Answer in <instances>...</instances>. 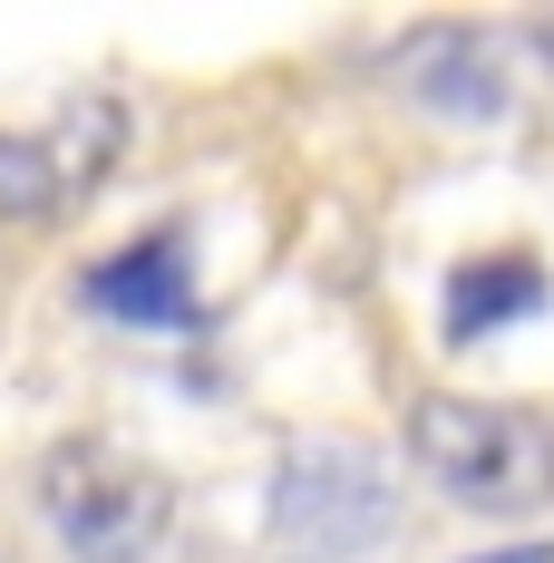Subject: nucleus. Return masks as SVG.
Here are the masks:
<instances>
[{"mask_svg":"<svg viewBox=\"0 0 554 563\" xmlns=\"http://www.w3.org/2000/svg\"><path fill=\"white\" fill-rule=\"evenodd\" d=\"M545 49H554V30H545Z\"/></svg>","mask_w":554,"mask_h":563,"instance_id":"obj_6","label":"nucleus"},{"mask_svg":"<svg viewBox=\"0 0 554 563\" xmlns=\"http://www.w3.org/2000/svg\"><path fill=\"white\" fill-rule=\"evenodd\" d=\"M409 466L477 515H525L554 496V428L506 398H419L409 408Z\"/></svg>","mask_w":554,"mask_h":563,"instance_id":"obj_1","label":"nucleus"},{"mask_svg":"<svg viewBox=\"0 0 554 563\" xmlns=\"http://www.w3.org/2000/svg\"><path fill=\"white\" fill-rule=\"evenodd\" d=\"M515 311H545V273H535L525 253L467 263V273L447 282V331H457V340H487V331H506Z\"/></svg>","mask_w":554,"mask_h":563,"instance_id":"obj_5","label":"nucleus"},{"mask_svg":"<svg viewBox=\"0 0 554 563\" xmlns=\"http://www.w3.org/2000/svg\"><path fill=\"white\" fill-rule=\"evenodd\" d=\"M40 515L78 563H146L175 525V486L146 456L78 438V448H58L40 466Z\"/></svg>","mask_w":554,"mask_h":563,"instance_id":"obj_3","label":"nucleus"},{"mask_svg":"<svg viewBox=\"0 0 554 563\" xmlns=\"http://www.w3.org/2000/svg\"><path fill=\"white\" fill-rule=\"evenodd\" d=\"M88 301L108 321H137V331H185L195 321V282H185V243L156 233V243H127L117 263L88 273Z\"/></svg>","mask_w":554,"mask_h":563,"instance_id":"obj_4","label":"nucleus"},{"mask_svg":"<svg viewBox=\"0 0 554 563\" xmlns=\"http://www.w3.org/2000/svg\"><path fill=\"white\" fill-rule=\"evenodd\" d=\"M389 525H399V486H389V466L360 438H302L273 466L263 534H273L282 563H350V554H370Z\"/></svg>","mask_w":554,"mask_h":563,"instance_id":"obj_2","label":"nucleus"}]
</instances>
